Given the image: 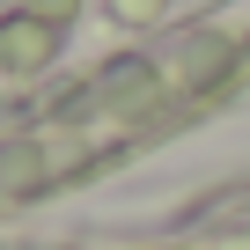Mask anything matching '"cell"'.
Wrapping results in <instances>:
<instances>
[{
  "label": "cell",
  "mask_w": 250,
  "mask_h": 250,
  "mask_svg": "<svg viewBox=\"0 0 250 250\" xmlns=\"http://www.w3.org/2000/svg\"><path fill=\"white\" fill-rule=\"evenodd\" d=\"M44 59H52V37H44V22H8V30H0V66L30 74V66H44Z\"/></svg>",
  "instance_id": "1"
},
{
  "label": "cell",
  "mask_w": 250,
  "mask_h": 250,
  "mask_svg": "<svg viewBox=\"0 0 250 250\" xmlns=\"http://www.w3.org/2000/svg\"><path fill=\"white\" fill-rule=\"evenodd\" d=\"M118 8H125V15H147V8H155V0H118Z\"/></svg>",
  "instance_id": "2"
}]
</instances>
